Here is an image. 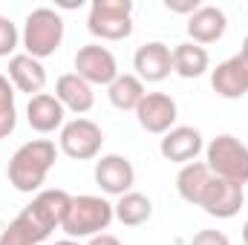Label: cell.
I'll return each mask as SVG.
<instances>
[{"mask_svg": "<svg viewBox=\"0 0 248 245\" xmlns=\"http://www.w3.org/2000/svg\"><path fill=\"white\" fill-rule=\"evenodd\" d=\"M69 199L72 196L61 187L35 193L32 202L6 225V231L0 234V245H41L49 240V234L61 228Z\"/></svg>", "mask_w": 248, "mask_h": 245, "instance_id": "6da1fadb", "label": "cell"}, {"mask_svg": "<svg viewBox=\"0 0 248 245\" xmlns=\"http://www.w3.org/2000/svg\"><path fill=\"white\" fill-rule=\"evenodd\" d=\"M55 159H58V147L49 138H32L20 144L6 165L9 184L17 193H38L41 184L46 182L49 170L55 168Z\"/></svg>", "mask_w": 248, "mask_h": 245, "instance_id": "7a4b0ae2", "label": "cell"}, {"mask_svg": "<svg viewBox=\"0 0 248 245\" xmlns=\"http://www.w3.org/2000/svg\"><path fill=\"white\" fill-rule=\"evenodd\" d=\"M116 219L113 205L104 196H93V193H81L69 199L66 216L61 222V231L66 240H93L98 234H104L110 228V222Z\"/></svg>", "mask_w": 248, "mask_h": 245, "instance_id": "3957f363", "label": "cell"}, {"mask_svg": "<svg viewBox=\"0 0 248 245\" xmlns=\"http://www.w3.org/2000/svg\"><path fill=\"white\" fill-rule=\"evenodd\" d=\"M20 41H23L26 55L38 58V61L55 55L63 44V17L55 9H49V6L32 9V12L26 15Z\"/></svg>", "mask_w": 248, "mask_h": 245, "instance_id": "277c9868", "label": "cell"}, {"mask_svg": "<svg viewBox=\"0 0 248 245\" xmlns=\"http://www.w3.org/2000/svg\"><path fill=\"white\" fill-rule=\"evenodd\" d=\"M205 165L219 179L246 184L248 182V144H243L231 133H222V136H217V138L208 141V147H205Z\"/></svg>", "mask_w": 248, "mask_h": 245, "instance_id": "5b68a950", "label": "cell"}, {"mask_svg": "<svg viewBox=\"0 0 248 245\" xmlns=\"http://www.w3.org/2000/svg\"><path fill=\"white\" fill-rule=\"evenodd\" d=\"M87 29L98 41H124L133 35V3L130 0H93Z\"/></svg>", "mask_w": 248, "mask_h": 245, "instance_id": "8992f818", "label": "cell"}, {"mask_svg": "<svg viewBox=\"0 0 248 245\" xmlns=\"http://www.w3.org/2000/svg\"><path fill=\"white\" fill-rule=\"evenodd\" d=\"M104 144V133L93 119H72L61 127V138H58V150L63 156L75 159V162H90L101 153Z\"/></svg>", "mask_w": 248, "mask_h": 245, "instance_id": "52a82bcc", "label": "cell"}, {"mask_svg": "<svg viewBox=\"0 0 248 245\" xmlns=\"http://www.w3.org/2000/svg\"><path fill=\"white\" fill-rule=\"evenodd\" d=\"M75 75L84 78L90 87H110L119 78L116 55L101 44H87L75 52Z\"/></svg>", "mask_w": 248, "mask_h": 245, "instance_id": "ba28073f", "label": "cell"}, {"mask_svg": "<svg viewBox=\"0 0 248 245\" xmlns=\"http://www.w3.org/2000/svg\"><path fill=\"white\" fill-rule=\"evenodd\" d=\"M246 205V184L228 182V179H219V176H211V182L205 184L202 196H199V205L208 216H217V219H231L240 214V208Z\"/></svg>", "mask_w": 248, "mask_h": 245, "instance_id": "9c48e42d", "label": "cell"}, {"mask_svg": "<svg viewBox=\"0 0 248 245\" xmlns=\"http://www.w3.org/2000/svg\"><path fill=\"white\" fill-rule=\"evenodd\" d=\"M176 116H179V107L168 92H144V98L136 107V119L141 124V130L153 136H165L168 130H173Z\"/></svg>", "mask_w": 248, "mask_h": 245, "instance_id": "30bf717a", "label": "cell"}, {"mask_svg": "<svg viewBox=\"0 0 248 245\" xmlns=\"http://www.w3.org/2000/svg\"><path fill=\"white\" fill-rule=\"evenodd\" d=\"M95 184L107 193V196H124L133 190L136 184V170H133V162L122 156V153H107L95 162Z\"/></svg>", "mask_w": 248, "mask_h": 245, "instance_id": "8fae6325", "label": "cell"}, {"mask_svg": "<svg viewBox=\"0 0 248 245\" xmlns=\"http://www.w3.org/2000/svg\"><path fill=\"white\" fill-rule=\"evenodd\" d=\"M133 69L141 84H159L173 72V49L162 41L141 44L133 55Z\"/></svg>", "mask_w": 248, "mask_h": 245, "instance_id": "7c38bea8", "label": "cell"}, {"mask_svg": "<svg viewBox=\"0 0 248 245\" xmlns=\"http://www.w3.org/2000/svg\"><path fill=\"white\" fill-rule=\"evenodd\" d=\"M211 87L219 98H243L248 95V55L237 52L228 61L217 63V69H211Z\"/></svg>", "mask_w": 248, "mask_h": 245, "instance_id": "4fadbf2b", "label": "cell"}, {"mask_svg": "<svg viewBox=\"0 0 248 245\" xmlns=\"http://www.w3.org/2000/svg\"><path fill=\"white\" fill-rule=\"evenodd\" d=\"M202 133L196 127H187V124H179L173 130H168L159 141V153L173 162V165H190L196 162V156L202 153Z\"/></svg>", "mask_w": 248, "mask_h": 245, "instance_id": "5bb4252c", "label": "cell"}, {"mask_svg": "<svg viewBox=\"0 0 248 245\" xmlns=\"http://www.w3.org/2000/svg\"><path fill=\"white\" fill-rule=\"evenodd\" d=\"M6 78L12 81L15 90L29 92V98H32V95H41L44 87H46V66L38 61V58L20 52V55H12L9 58V75Z\"/></svg>", "mask_w": 248, "mask_h": 245, "instance_id": "9a60e30c", "label": "cell"}, {"mask_svg": "<svg viewBox=\"0 0 248 245\" xmlns=\"http://www.w3.org/2000/svg\"><path fill=\"white\" fill-rule=\"evenodd\" d=\"M228 29V17L219 6H199L190 17H187V35L193 44L199 46H208V44H217Z\"/></svg>", "mask_w": 248, "mask_h": 245, "instance_id": "2e32d148", "label": "cell"}, {"mask_svg": "<svg viewBox=\"0 0 248 245\" xmlns=\"http://www.w3.org/2000/svg\"><path fill=\"white\" fill-rule=\"evenodd\" d=\"M63 116L66 110L61 107V101L52 95V92H41V95H32L29 104H26V122L35 133H55L61 130L63 124Z\"/></svg>", "mask_w": 248, "mask_h": 245, "instance_id": "e0dca14e", "label": "cell"}, {"mask_svg": "<svg viewBox=\"0 0 248 245\" xmlns=\"http://www.w3.org/2000/svg\"><path fill=\"white\" fill-rule=\"evenodd\" d=\"M55 98L61 101L63 110L75 113L78 119H81L84 113H90L93 104H95L93 87H90L84 78H78L75 72H66V75H61V78L55 81Z\"/></svg>", "mask_w": 248, "mask_h": 245, "instance_id": "ac0fdd59", "label": "cell"}, {"mask_svg": "<svg viewBox=\"0 0 248 245\" xmlns=\"http://www.w3.org/2000/svg\"><path fill=\"white\" fill-rule=\"evenodd\" d=\"M208 69H211V55L205 46H199L193 41L173 46V72L179 78H202Z\"/></svg>", "mask_w": 248, "mask_h": 245, "instance_id": "d6986e66", "label": "cell"}, {"mask_svg": "<svg viewBox=\"0 0 248 245\" xmlns=\"http://www.w3.org/2000/svg\"><path fill=\"white\" fill-rule=\"evenodd\" d=\"M113 214H116V219H119L122 225L136 228V225H144V222L153 216V202H150L144 193L130 190V193L119 196V202L113 205Z\"/></svg>", "mask_w": 248, "mask_h": 245, "instance_id": "ffe728a7", "label": "cell"}, {"mask_svg": "<svg viewBox=\"0 0 248 245\" xmlns=\"http://www.w3.org/2000/svg\"><path fill=\"white\" fill-rule=\"evenodd\" d=\"M107 98H110V104L116 107V110H133L136 113V107H139V101L144 98V84L136 78V75H130V72H119V78L107 87Z\"/></svg>", "mask_w": 248, "mask_h": 245, "instance_id": "44dd1931", "label": "cell"}, {"mask_svg": "<svg viewBox=\"0 0 248 245\" xmlns=\"http://www.w3.org/2000/svg\"><path fill=\"white\" fill-rule=\"evenodd\" d=\"M211 170L205 162H190V165H182L179 176H176V190L179 196L185 199L187 205H199V196L205 190V184L211 182Z\"/></svg>", "mask_w": 248, "mask_h": 245, "instance_id": "7402d4cb", "label": "cell"}, {"mask_svg": "<svg viewBox=\"0 0 248 245\" xmlns=\"http://www.w3.org/2000/svg\"><path fill=\"white\" fill-rule=\"evenodd\" d=\"M17 127V104H15V87L6 75H0V141L9 138Z\"/></svg>", "mask_w": 248, "mask_h": 245, "instance_id": "603a6c76", "label": "cell"}, {"mask_svg": "<svg viewBox=\"0 0 248 245\" xmlns=\"http://www.w3.org/2000/svg\"><path fill=\"white\" fill-rule=\"evenodd\" d=\"M17 41H20L17 26H15L9 17L0 15V58H12L15 49H17Z\"/></svg>", "mask_w": 248, "mask_h": 245, "instance_id": "cb8c5ba5", "label": "cell"}, {"mask_svg": "<svg viewBox=\"0 0 248 245\" xmlns=\"http://www.w3.org/2000/svg\"><path fill=\"white\" fill-rule=\"evenodd\" d=\"M190 245H231V240L222 234V231H214V228H205V231H199Z\"/></svg>", "mask_w": 248, "mask_h": 245, "instance_id": "d4e9b609", "label": "cell"}, {"mask_svg": "<svg viewBox=\"0 0 248 245\" xmlns=\"http://www.w3.org/2000/svg\"><path fill=\"white\" fill-rule=\"evenodd\" d=\"M165 6H168L170 12H182V15L187 12V15H193L202 3H199V0H187V3H173V0H165Z\"/></svg>", "mask_w": 248, "mask_h": 245, "instance_id": "484cf974", "label": "cell"}, {"mask_svg": "<svg viewBox=\"0 0 248 245\" xmlns=\"http://www.w3.org/2000/svg\"><path fill=\"white\" fill-rule=\"evenodd\" d=\"M87 245H122V240L113 237V234H98V237H93Z\"/></svg>", "mask_w": 248, "mask_h": 245, "instance_id": "4316f807", "label": "cell"}, {"mask_svg": "<svg viewBox=\"0 0 248 245\" xmlns=\"http://www.w3.org/2000/svg\"><path fill=\"white\" fill-rule=\"evenodd\" d=\"M55 245H81L78 240H61V243H55Z\"/></svg>", "mask_w": 248, "mask_h": 245, "instance_id": "83f0119b", "label": "cell"}, {"mask_svg": "<svg viewBox=\"0 0 248 245\" xmlns=\"http://www.w3.org/2000/svg\"><path fill=\"white\" fill-rule=\"evenodd\" d=\"M243 243L248 245V222H246V225H243Z\"/></svg>", "mask_w": 248, "mask_h": 245, "instance_id": "f1b7e54d", "label": "cell"}, {"mask_svg": "<svg viewBox=\"0 0 248 245\" xmlns=\"http://www.w3.org/2000/svg\"><path fill=\"white\" fill-rule=\"evenodd\" d=\"M240 52H246L248 55V35H246V41H243V49H240Z\"/></svg>", "mask_w": 248, "mask_h": 245, "instance_id": "f546056e", "label": "cell"}]
</instances>
